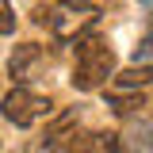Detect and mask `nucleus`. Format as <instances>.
<instances>
[{"instance_id": "obj_1", "label": "nucleus", "mask_w": 153, "mask_h": 153, "mask_svg": "<svg viewBox=\"0 0 153 153\" xmlns=\"http://www.w3.org/2000/svg\"><path fill=\"white\" fill-rule=\"evenodd\" d=\"M115 76V50L107 38H76V65H73V88L96 92Z\"/></svg>"}, {"instance_id": "obj_2", "label": "nucleus", "mask_w": 153, "mask_h": 153, "mask_svg": "<svg viewBox=\"0 0 153 153\" xmlns=\"http://www.w3.org/2000/svg\"><path fill=\"white\" fill-rule=\"evenodd\" d=\"M50 111H54L50 96H38V92H31V88H23V84H16L12 92L0 100V115H4L12 126H35L42 119H50Z\"/></svg>"}, {"instance_id": "obj_3", "label": "nucleus", "mask_w": 153, "mask_h": 153, "mask_svg": "<svg viewBox=\"0 0 153 153\" xmlns=\"http://www.w3.org/2000/svg\"><path fill=\"white\" fill-rule=\"evenodd\" d=\"M35 23H38V27H50L54 38L69 42V38H80L84 31L96 27V12H92V8H65V12H42V8H38Z\"/></svg>"}, {"instance_id": "obj_4", "label": "nucleus", "mask_w": 153, "mask_h": 153, "mask_svg": "<svg viewBox=\"0 0 153 153\" xmlns=\"http://www.w3.org/2000/svg\"><path fill=\"white\" fill-rule=\"evenodd\" d=\"M42 65H46V50H42L38 42H23V46H16V50H12V57H8V73H12V80H16V84L35 80Z\"/></svg>"}, {"instance_id": "obj_5", "label": "nucleus", "mask_w": 153, "mask_h": 153, "mask_svg": "<svg viewBox=\"0 0 153 153\" xmlns=\"http://www.w3.org/2000/svg\"><path fill=\"white\" fill-rule=\"evenodd\" d=\"M107 107L115 115H134L138 107H146V96L142 88H119V92H107Z\"/></svg>"}, {"instance_id": "obj_6", "label": "nucleus", "mask_w": 153, "mask_h": 153, "mask_svg": "<svg viewBox=\"0 0 153 153\" xmlns=\"http://www.w3.org/2000/svg\"><path fill=\"white\" fill-rule=\"evenodd\" d=\"M115 84L119 88H146V84H153V65H130V69H123V73L115 76Z\"/></svg>"}, {"instance_id": "obj_7", "label": "nucleus", "mask_w": 153, "mask_h": 153, "mask_svg": "<svg viewBox=\"0 0 153 153\" xmlns=\"http://www.w3.org/2000/svg\"><path fill=\"white\" fill-rule=\"evenodd\" d=\"M123 146H126L130 153H153V126H146V123L134 126V130L123 138Z\"/></svg>"}, {"instance_id": "obj_8", "label": "nucleus", "mask_w": 153, "mask_h": 153, "mask_svg": "<svg viewBox=\"0 0 153 153\" xmlns=\"http://www.w3.org/2000/svg\"><path fill=\"white\" fill-rule=\"evenodd\" d=\"M12 31H16V12L8 0H0V35H12Z\"/></svg>"}, {"instance_id": "obj_9", "label": "nucleus", "mask_w": 153, "mask_h": 153, "mask_svg": "<svg viewBox=\"0 0 153 153\" xmlns=\"http://www.w3.org/2000/svg\"><path fill=\"white\" fill-rule=\"evenodd\" d=\"M149 57H153V38H142L134 50V61H149Z\"/></svg>"}, {"instance_id": "obj_10", "label": "nucleus", "mask_w": 153, "mask_h": 153, "mask_svg": "<svg viewBox=\"0 0 153 153\" xmlns=\"http://www.w3.org/2000/svg\"><path fill=\"white\" fill-rule=\"evenodd\" d=\"M57 4H65V8H92L96 0H57Z\"/></svg>"}]
</instances>
